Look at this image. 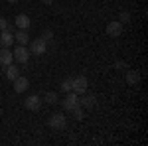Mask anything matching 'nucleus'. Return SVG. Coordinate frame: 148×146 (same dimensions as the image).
I'll return each instance as SVG.
<instances>
[{"label":"nucleus","instance_id":"nucleus-7","mask_svg":"<svg viewBox=\"0 0 148 146\" xmlns=\"http://www.w3.org/2000/svg\"><path fill=\"white\" fill-rule=\"evenodd\" d=\"M77 103H79V107H83V109H93V107L97 105V97L91 95V93H89V95H85V93H83V97L77 99Z\"/></svg>","mask_w":148,"mask_h":146},{"label":"nucleus","instance_id":"nucleus-6","mask_svg":"<svg viewBox=\"0 0 148 146\" xmlns=\"http://www.w3.org/2000/svg\"><path fill=\"white\" fill-rule=\"evenodd\" d=\"M24 107H26L28 111H40V107H42V99H40L38 95H30V97H26Z\"/></svg>","mask_w":148,"mask_h":146},{"label":"nucleus","instance_id":"nucleus-15","mask_svg":"<svg viewBox=\"0 0 148 146\" xmlns=\"http://www.w3.org/2000/svg\"><path fill=\"white\" fill-rule=\"evenodd\" d=\"M6 67H8V69H6V77L10 79V81H14V79L20 77V69L16 67V65H12V63H10V65H6Z\"/></svg>","mask_w":148,"mask_h":146},{"label":"nucleus","instance_id":"nucleus-8","mask_svg":"<svg viewBox=\"0 0 148 146\" xmlns=\"http://www.w3.org/2000/svg\"><path fill=\"white\" fill-rule=\"evenodd\" d=\"M77 99H79V95H77V93H73V91H69L67 97H65V101H63V109H65V111H71L73 107H77V105H79Z\"/></svg>","mask_w":148,"mask_h":146},{"label":"nucleus","instance_id":"nucleus-24","mask_svg":"<svg viewBox=\"0 0 148 146\" xmlns=\"http://www.w3.org/2000/svg\"><path fill=\"white\" fill-rule=\"evenodd\" d=\"M8 2H12V4H14V2H18V0H8Z\"/></svg>","mask_w":148,"mask_h":146},{"label":"nucleus","instance_id":"nucleus-22","mask_svg":"<svg viewBox=\"0 0 148 146\" xmlns=\"http://www.w3.org/2000/svg\"><path fill=\"white\" fill-rule=\"evenodd\" d=\"M114 67H116V69H126V63H125V61H116Z\"/></svg>","mask_w":148,"mask_h":146},{"label":"nucleus","instance_id":"nucleus-13","mask_svg":"<svg viewBox=\"0 0 148 146\" xmlns=\"http://www.w3.org/2000/svg\"><path fill=\"white\" fill-rule=\"evenodd\" d=\"M126 83L128 85H138L140 83V73H138L136 69H128L126 71Z\"/></svg>","mask_w":148,"mask_h":146},{"label":"nucleus","instance_id":"nucleus-11","mask_svg":"<svg viewBox=\"0 0 148 146\" xmlns=\"http://www.w3.org/2000/svg\"><path fill=\"white\" fill-rule=\"evenodd\" d=\"M14 22H16V26H18V30H30V26H32L30 16H26V14H18Z\"/></svg>","mask_w":148,"mask_h":146},{"label":"nucleus","instance_id":"nucleus-5","mask_svg":"<svg viewBox=\"0 0 148 146\" xmlns=\"http://www.w3.org/2000/svg\"><path fill=\"white\" fill-rule=\"evenodd\" d=\"M105 32H107V36L109 38H119V36L123 34V24L119 22H109L107 24V28H105Z\"/></svg>","mask_w":148,"mask_h":146},{"label":"nucleus","instance_id":"nucleus-2","mask_svg":"<svg viewBox=\"0 0 148 146\" xmlns=\"http://www.w3.org/2000/svg\"><path fill=\"white\" fill-rule=\"evenodd\" d=\"M12 56H14V59L18 61V63H28V59H30V49L26 47V45H18L14 51H12Z\"/></svg>","mask_w":148,"mask_h":146},{"label":"nucleus","instance_id":"nucleus-9","mask_svg":"<svg viewBox=\"0 0 148 146\" xmlns=\"http://www.w3.org/2000/svg\"><path fill=\"white\" fill-rule=\"evenodd\" d=\"M14 44V34L10 30H0V45L2 47H10Z\"/></svg>","mask_w":148,"mask_h":146},{"label":"nucleus","instance_id":"nucleus-14","mask_svg":"<svg viewBox=\"0 0 148 146\" xmlns=\"http://www.w3.org/2000/svg\"><path fill=\"white\" fill-rule=\"evenodd\" d=\"M14 42H18V45H26L28 42H30L28 30H18V34L14 36Z\"/></svg>","mask_w":148,"mask_h":146},{"label":"nucleus","instance_id":"nucleus-21","mask_svg":"<svg viewBox=\"0 0 148 146\" xmlns=\"http://www.w3.org/2000/svg\"><path fill=\"white\" fill-rule=\"evenodd\" d=\"M0 30H10V22L4 16H0Z\"/></svg>","mask_w":148,"mask_h":146},{"label":"nucleus","instance_id":"nucleus-12","mask_svg":"<svg viewBox=\"0 0 148 146\" xmlns=\"http://www.w3.org/2000/svg\"><path fill=\"white\" fill-rule=\"evenodd\" d=\"M12 83H14V91H16V93H24V91L30 87V81H28L26 77H22V75H20L18 79H14Z\"/></svg>","mask_w":148,"mask_h":146},{"label":"nucleus","instance_id":"nucleus-18","mask_svg":"<svg viewBox=\"0 0 148 146\" xmlns=\"http://www.w3.org/2000/svg\"><path fill=\"white\" fill-rule=\"evenodd\" d=\"M71 112H73V119H75V121H83V107L77 105V107L71 109Z\"/></svg>","mask_w":148,"mask_h":146},{"label":"nucleus","instance_id":"nucleus-23","mask_svg":"<svg viewBox=\"0 0 148 146\" xmlns=\"http://www.w3.org/2000/svg\"><path fill=\"white\" fill-rule=\"evenodd\" d=\"M42 2H44V4H46V6H51V4H53V2H56V0H42Z\"/></svg>","mask_w":148,"mask_h":146},{"label":"nucleus","instance_id":"nucleus-4","mask_svg":"<svg viewBox=\"0 0 148 146\" xmlns=\"http://www.w3.org/2000/svg\"><path fill=\"white\" fill-rule=\"evenodd\" d=\"M87 85H89V81H87V77H83V75H79V77H73V93H77V95H83V93H87Z\"/></svg>","mask_w":148,"mask_h":146},{"label":"nucleus","instance_id":"nucleus-16","mask_svg":"<svg viewBox=\"0 0 148 146\" xmlns=\"http://www.w3.org/2000/svg\"><path fill=\"white\" fill-rule=\"evenodd\" d=\"M73 89V77H67L61 81V91H65V93H69V91Z\"/></svg>","mask_w":148,"mask_h":146},{"label":"nucleus","instance_id":"nucleus-17","mask_svg":"<svg viewBox=\"0 0 148 146\" xmlns=\"http://www.w3.org/2000/svg\"><path fill=\"white\" fill-rule=\"evenodd\" d=\"M44 101H46L47 105H56V103H57V93H53V91H47L46 97H44Z\"/></svg>","mask_w":148,"mask_h":146},{"label":"nucleus","instance_id":"nucleus-20","mask_svg":"<svg viewBox=\"0 0 148 146\" xmlns=\"http://www.w3.org/2000/svg\"><path fill=\"white\" fill-rule=\"evenodd\" d=\"M128 20H130V14H128V12H121V14H119V22L121 24H126Z\"/></svg>","mask_w":148,"mask_h":146},{"label":"nucleus","instance_id":"nucleus-1","mask_svg":"<svg viewBox=\"0 0 148 146\" xmlns=\"http://www.w3.org/2000/svg\"><path fill=\"white\" fill-rule=\"evenodd\" d=\"M47 124H49L51 130H63V128L67 126V119L57 112V114H51V117H49V123Z\"/></svg>","mask_w":148,"mask_h":146},{"label":"nucleus","instance_id":"nucleus-19","mask_svg":"<svg viewBox=\"0 0 148 146\" xmlns=\"http://www.w3.org/2000/svg\"><path fill=\"white\" fill-rule=\"evenodd\" d=\"M42 40L49 44V42L53 40V32H51V30H44V32H42Z\"/></svg>","mask_w":148,"mask_h":146},{"label":"nucleus","instance_id":"nucleus-3","mask_svg":"<svg viewBox=\"0 0 148 146\" xmlns=\"http://www.w3.org/2000/svg\"><path fill=\"white\" fill-rule=\"evenodd\" d=\"M46 51H47V42H44L42 38H38L30 44V53H34V56H44Z\"/></svg>","mask_w":148,"mask_h":146},{"label":"nucleus","instance_id":"nucleus-10","mask_svg":"<svg viewBox=\"0 0 148 146\" xmlns=\"http://www.w3.org/2000/svg\"><path fill=\"white\" fill-rule=\"evenodd\" d=\"M12 61H14V56H12L10 47H0V65H10Z\"/></svg>","mask_w":148,"mask_h":146}]
</instances>
